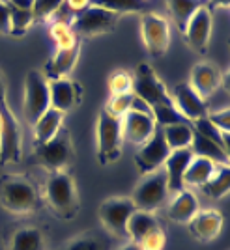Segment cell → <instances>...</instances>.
<instances>
[{
  "label": "cell",
  "instance_id": "1",
  "mask_svg": "<svg viewBox=\"0 0 230 250\" xmlns=\"http://www.w3.org/2000/svg\"><path fill=\"white\" fill-rule=\"evenodd\" d=\"M0 204L15 215H32L38 213L45 202L40 188L28 177L8 174L0 177Z\"/></svg>",
  "mask_w": 230,
  "mask_h": 250
},
{
  "label": "cell",
  "instance_id": "2",
  "mask_svg": "<svg viewBox=\"0 0 230 250\" xmlns=\"http://www.w3.org/2000/svg\"><path fill=\"white\" fill-rule=\"evenodd\" d=\"M28 161H30V165L42 167L49 174L69 172L75 161V149L69 131L66 127H60V131L52 136L51 140H47L43 144H36Z\"/></svg>",
  "mask_w": 230,
  "mask_h": 250
},
{
  "label": "cell",
  "instance_id": "3",
  "mask_svg": "<svg viewBox=\"0 0 230 250\" xmlns=\"http://www.w3.org/2000/svg\"><path fill=\"white\" fill-rule=\"evenodd\" d=\"M43 202L60 220H71L81 211L79 192L69 172H52L45 181Z\"/></svg>",
  "mask_w": 230,
  "mask_h": 250
},
{
  "label": "cell",
  "instance_id": "4",
  "mask_svg": "<svg viewBox=\"0 0 230 250\" xmlns=\"http://www.w3.org/2000/svg\"><path fill=\"white\" fill-rule=\"evenodd\" d=\"M0 120H2V136H0V167L19 163L23 157V133L17 118L8 104V84L0 71Z\"/></svg>",
  "mask_w": 230,
  "mask_h": 250
},
{
  "label": "cell",
  "instance_id": "5",
  "mask_svg": "<svg viewBox=\"0 0 230 250\" xmlns=\"http://www.w3.org/2000/svg\"><path fill=\"white\" fill-rule=\"evenodd\" d=\"M95 138H97V161L101 167L113 165L122 155V118H116L105 108L99 110L95 124Z\"/></svg>",
  "mask_w": 230,
  "mask_h": 250
},
{
  "label": "cell",
  "instance_id": "6",
  "mask_svg": "<svg viewBox=\"0 0 230 250\" xmlns=\"http://www.w3.org/2000/svg\"><path fill=\"white\" fill-rule=\"evenodd\" d=\"M133 95L138 97L140 101L150 106H163V104H172L170 94L167 92L165 84L161 83V79L157 77V73L154 71V67L150 63H138L133 75Z\"/></svg>",
  "mask_w": 230,
  "mask_h": 250
},
{
  "label": "cell",
  "instance_id": "7",
  "mask_svg": "<svg viewBox=\"0 0 230 250\" xmlns=\"http://www.w3.org/2000/svg\"><path fill=\"white\" fill-rule=\"evenodd\" d=\"M129 198L133 200L137 209H142V211L156 213L159 208H163L168 198L165 170H156L152 174H146L138 181V185Z\"/></svg>",
  "mask_w": 230,
  "mask_h": 250
},
{
  "label": "cell",
  "instance_id": "8",
  "mask_svg": "<svg viewBox=\"0 0 230 250\" xmlns=\"http://www.w3.org/2000/svg\"><path fill=\"white\" fill-rule=\"evenodd\" d=\"M135 204L129 196H113L101 202L99 206V220L105 231L115 239H127V220L135 211Z\"/></svg>",
  "mask_w": 230,
  "mask_h": 250
},
{
  "label": "cell",
  "instance_id": "9",
  "mask_svg": "<svg viewBox=\"0 0 230 250\" xmlns=\"http://www.w3.org/2000/svg\"><path fill=\"white\" fill-rule=\"evenodd\" d=\"M51 106V95H49V81L45 75L38 69H30L24 77V103L23 112L30 125Z\"/></svg>",
  "mask_w": 230,
  "mask_h": 250
},
{
  "label": "cell",
  "instance_id": "10",
  "mask_svg": "<svg viewBox=\"0 0 230 250\" xmlns=\"http://www.w3.org/2000/svg\"><path fill=\"white\" fill-rule=\"evenodd\" d=\"M120 15L111 13V11L97 8V6H90L84 11L73 15L69 19V26L75 32V36L83 38H94V36H101V34H109L116 28Z\"/></svg>",
  "mask_w": 230,
  "mask_h": 250
},
{
  "label": "cell",
  "instance_id": "11",
  "mask_svg": "<svg viewBox=\"0 0 230 250\" xmlns=\"http://www.w3.org/2000/svg\"><path fill=\"white\" fill-rule=\"evenodd\" d=\"M140 36L152 58H161L170 45V26L168 21L156 11H146L140 15Z\"/></svg>",
  "mask_w": 230,
  "mask_h": 250
},
{
  "label": "cell",
  "instance_id": "12",
  "mask_svg": "<svg viewBox=\"0 0 230 250\" xmlns=\"http://www.w3.org/2000/svg\"><path fill=\"white\" fill-rule=\"evenodd\" d=\"M168 153H170V147L165 142V136H163V129L161 125H157L154 135L148 138L142 146L137 149L135 153V165L137 170L146 176L152 174L156 170H161V167L165 165Z\"/></svg>",
  "mask_w": 230,
  "mask_h": 250
},
{
  "label": "cell",
  "instance_id": "13",
  "mask_svg": "<svg viewBox=\"0 0 230 250\" xmlns=\"http://www.w3.org/2000/svg\"><path fill=\"white\" fill-rule=\"evenodd\" d=\"M170 99H172V104L180 112V116L185 122H189V124H193V122H197L200 118L208 116V104H206V101L200 99L199 94L189 86V83L174 84Z\"/></svg>",
  "mask_w": 230,
  "mask_h": 250
},
{
  "label": "cell",
  "instance_id": "14",
  "mask_svg": "<svg viewBox=\"0 0 230 250\" xmlns=\"http://www.w3.org/2000/svg\"><path fill=\"white\" fill-rule=\"evenodd\" d=\"M211 24H213L211 11L206 6L199 8L193 13V17L189 19L187 26L184 30V36H185L187 45L195 52H199V54L206 52L209 45V38H211Z\"/></svg>",
  "mask_w": 230,
  "mask_h": 250
},
{
  "label": "cell",
  "instance_id": "15",
  "mask_svg": "<svg viewBox=\"0 0 230 250\" xmlns=\"http://www.w3.org/2000/svg\"><path fill=\"white\" fill-rule=\"evenodd\" d=\"M223 84V73L221 69L211 62H199L191 69V81L189 86L199 94L200 99H209Z\"/></svg>",
  "mask_w": 230,
  "mask_h": 250
},
{
  "label": "cell",
  "instance_id": "16",
  "mask_svg": "<svg viewBox=\"0 0 230 250\" xmlns=\"http://www.w3.org/2000/svg\"><path fill=\"white\" fill-rule=\"evenodd\" d=\"M49 95H51V106L60 112H69L83 101V88L77 81L69 79H56L49 81Z\"/></svg>",
  "mask_w": 230,
  "mask_h": 250
},
{
  "label": "cell",
  "instance_id": "17",
  "mask_svg": "<svg viewBox=\"0 0 230 250\" xmlns=\"http://www.w3.org/2000/svg\"><path fill=\"white\" fill-rule=\"evenodd\" d=\"M156 120L154 116L144 114V112H137V110H129L124 118H122V135L127 142L135 144V146H142L150 136L156 131Z\"/></svg>",
  "mask_w": 230,
  "mask_h": 250
},
{
  "label": "cell",
  "instance_id": "18",
  "mask_svg": "<svg viewBox=\"0 0 230 250\" xmlns=\"http://www.w3.org/2000/svg\"><path fill=\"white\" fill-rule=\"evenodd\" d=\"M223 215L215 209H204L199 211L193 219L189 220V231L197 241L209 243L219 237L221 229H223Z\"/></svg>",
  "mask_w": 230,
  "mask_h": 250
},
{
  "label": "cell",
  "instance_id": "19",
  "mask_svg": "<svg viewBox=\"0 0 230 250\" xmlns=\"http://www.w3.org/2000/svg\"><path fill=\"white\" fill-rule=\"evenodd\" d=\"M81 45L83 42H77L71 47L66 49H56L54 54L51 56V60L45 63V75L47 81H56V79H68V75L73 71L75 63L79 60L81 54Z\"/></svg>",
  "mask_w": 230,
  "mask_h": 250
},
{
  "label": "cell",
  "instance_id": "20",
  "mask_svg": "<svg viewBox=\"0 0 230 250\" xmlns=\"http://www.w3.org/2000/svg\"><path fill=\"white\" fill-rule=\"evenodd\" d=\"M193 159V151L191 149H172L168 153L167 161L163 165V170H165V176H167V187L168 192H180L184 190L185 185H184V174L187 170V165Z\"/></svg>",
  "mask_w": 230,
  "mask_h": 250
},
{
  "label": "cell",
  "instance_id": "21",
  "mask_svg": "<svg viewBox=\"0 0 230 250\" xmlns=\"http://www.w3.org/2000/svg\"><path fill=\"white\" fill-rule=\"evenodd\" d=\"M199 200L191 190H180L176 192V196L172 198V202L167 208V217L172 222L178 224H189V220L193 219L199 213Z\"/></svg>",
  "mask_w": 230,
  "mask_h": 250
},
{
  "label": "cell",
  "instance_id": "22",
  "mask_svg": "<svg viewBox=\"0 0 230 250\" xmlns=\"http://www.w3.org/2000/svg\"><path fill=\"white\" fill-rule=\"evenodd\" d=\"M115 237L103 231H84L54 250H115Z\"/></svg>",
  "mask_w": 230,
  "mask_h": 250
},
{
  "label": "cell",
  "instance_id": "23",
  "mask_svg": "<svg viewBox=\"0 0 230 250\" xmlns=\"http://www.w3.org/2000/svg\"><path fill=\"white\" fill-rule=\"evenodd\" d=\"M156 229H161V224L157 220L156 213H150V211L135 209L127 220V237L137 245Z\"/></svg>",
  "mask_w": 230,
  "mask_h": 250
},
{
  "label": "cell",
  "instance_id": "24",
  "mask_svg": "<svg viewBox=\"0 0 230 250\" xmlns=\"http://www.w3.org/2000/svg\"><path fill=\"white\" fill-rule=\"evenodd\" d=\"M64 116H66L64 112L49 106V108L36 120V124L32 125V127H34V144H43V142L51 140L52 136L60 131Z\"/></svg>",
  "mask_w": 230,
  "mask_h": 250
},
{
  "label": "cell",
  "instance_id": "25",
  "mask_svg": "<svg viewBox=\"0 0 230 250\" xmlns=\"http://www.w3.org/2000/svg\"><path fill=\"white\" fill-rule=\"evenodd\" d=\"M219 165H215L213 161H209L206 157L193 155L191 163L187 165V170L184 174V185L189 187H202L209 177L215 174Z\"/></svg>",
  "mask_w": 230,
  "mask_h": 250
},
{
  "label": "cell",
  "instance_id": "26",
  "mask_svg": "<svg viewBox=\"0 0 230 250\" xmlns=\"http://www.w3.org/2000/svg\"><path fill=\"white\" fill-rule=\"evenodd\" d=\"M189 149L193 151V155L206 157L209 161H213L215 165H229V151L225 147H221L219 144H215L213 140L197 133L195 129H193V142H191Z\"/></svg>",
  "mask_w": 230,
  "mask_h": 250
},
{
  "label": "cell",
  "instance_id": "27",
  "mask_svg": "<svg viewBox=\"0 0 230 250\" xmlns=\"http://www.w3.org/2000/svg\"><path fill=\"white\" fill-rule=\"evenodd\" d=\"M8 250H45L42 229L34 226L15 229L8 241Z\"/></svg>",
  "mask_w": 230,
  "mask_h": 250
},
{
  "label": "cell",
  "instance_id": "28",
  "mask_svg": "<svg viewBox=\"0 0 230 250\" xmlns=\"http://www.w3.org/2000/svg\"><path fill=\"white\" fill-rule=\"evenodd\" d=\"M202 6H206V0H167L168 13L182 34L185 30L189 19L193 17V13Z\"/></svg>",
  "mask_w": 230,
  "mask_h": 250
},
{
  "label": "cell",
  "instance_id": "29",
  "mask_svg": "<svg viewBox=\"0 0 230 250\" xmlns=\"http://www.w3.org/2000/svg\"><path fill=\"white\" fill-rule=\"evenodd\" d=\"M90 6H97L103 10L126 15V13H146L152 8V0H90Z\"/></svg>",
  "mask_w": 230,
  "mask_h": 250
},
{
  "label": "cell",
  "instance_id": "30",
  "mask_svg": "<svg viewBox=\"0 0 230 250\" xmlns=\"http://www.w3.org/2000/svg\"><path fill=\"white\" fill-rule=\"evenodd\" d=\"M165 142L168 144L170 151L172 149H187L193 142V127L189 122H178V124H170L161 127Z\"/></svg>",
  "mask_w": 230,
  "mask_h": 250
},
{
  "label": "cell",
  "instance_id": "31",
  "mask_svg": "<svg viewBox=\"0 0 230 250\" xmlns=\"http://www.w3.org/2000/svg\"><path fill=\"white\" fill-rule=\"evenodd\" d=\"M208 198L211 200H219L223 196L229 194V188H230V167L229 165H219L215 174L209 177L208 181L199 187Z\"/></svg>",
  "mask_w": 230,
  "mask_h": 250
},
{
  "label": "cell",
  "instance_id": "32",
  "mask_svg": "<svg viewBox=\"0 0 230 250\" xmlns=\"http://www.w3.org/2000/svg\"><path fill=\"white\" fill-rule=\"evenodd\" d=\"M32 22H34L32 10H19V8L10 6V36H15V38L24 36Z\"/></svg>",
  "mask_w": 230,
  "mask_h": 250
},
{
  "label": "cell",
  "instance_id": "33",
  "mask_svg": "<svg viewBox=\"0 0 230 250\" xmlns=\"http://www.w3.org/2000/svg\"><path fill=\"white\" fill-rule=\"evenodd\" d=\"M64 6V0H34L32 6V15H34V22L49 21L54 17L58 10Z\"/></svg>",
  "mask_w": 230,
  "mask_h": 250
},
{
  "label": "cell",
  "instance_id": "34",
  "mask_svg": "<svg viewBox=\"0 0 230 250\" xmlns=\"http://www.w3.org/2000/svg\"><path fill=\"white\" fill-rule=\"evenodd\" d=\"M109 90H111V95L129 94L133 90V75L124 71V69L115 71L109 77Z\"/></svg>",
  "mask_w": 230,
  "mask_h": 250
},
{
  "label": "cell",
  "instance_id": "35",
  "mask_svg": "<svg viewBox=\"0 0 230 250\" xmlns=\"http://www.w3.org/2000/svg\"><path fill=\"white\" fill-rule=\"evenodd\" d=\"M131 104H133V92L111 95V99H109V103L105 106V110L111 112L113 116H116V118H124L131 110Z\"/></svg>",
  "mask_w": 230,
  "mask_h": 250
},
{
  "label": "cell",
  "instance_id": "36",
  "mask_svg": "<svg viewBox=\"0 0 230 250\" xmlns=\"http://www.w3.org/2000/svg\"><path fill=\"white\" fill-rule=\"evenodd\" d=\"M165 241H167L165 239V231L161 228V229L152 231L150 235H146L144 239L138 243V247H140V250H163Z\"/></svg>",
  "mask_w": 230,
  "mask_h": 250
},
{
  "label": "cell",
  "instance_id": "37",
  "mask_svg": "<svg viewBox=\"0 0 230 250\" xmlns=\"http://www.w3.org/2000/svg\"><path fill=\"white\" fill-rule=\"evenodd\" d=\"M208 118L211 124L215 125L219 131H229L230 133V110L229 108H223V110H217V112H208Z\"/></svg>",
  "mask_w": 230,
  "mask_h": 250
},
{
  "label": "cell",
  "instance_id": "38",
  "mask_svg": "<svg viewBox=\"0 0 230 250\" xmlns=\"http://www.w3.org/2000/svg\"><path fill=\"white\" fill-rule=\"evenodd\" d=\"M0 34H10V6L0 0Z\"/></svg>",
  "mask_w": 230,
  "mask_h": 250
},
{
  "label": "cell",
  "instance_id": "39",
  "mask_svg": "<svg viewBox=\"0 0 230 250\" xmlns=\"http://www.w3.org/2000/svg\"><path fill=\"white\" fill-rule=\"evenodd\" d=\"M64 6L73 15H77V13L84 11L86 8H90V0H64Z\"/></svg>",
  "mask_w": 230,
  "mask_h": 250
},
{
  "label": "cell",
  "instance_id": "40",
  "mask_svg": "<svg viewBox=\"0 0 230 250\" xmlns=\"http://www.w3.org/2000/svg\"><path fill=\"white\" fill-rule=\"evenodd\" d=\"M229 6H230V0H206V8H208L209 11L219 10V8L229 10Z\"/></svg>",
  "mask_w": 230,
  "mask_h": 250
},
{
  "label": "cell",
  "instance_id": "41",
  "mask_svg": "<svg viewBox=\"0 0 230 250\" xmlns=\"http://www.w3.org/2000/svg\"><path fill=\"white\" fill-rule=\"evenodd\" d=\"M6 2L19 10H32V6H34V0H6Z\"/></svg>",
  "mask_w": 230,
  "mask_h": 250
},
{
  "label": "cell",
  "instance_id": "42",
  "mask_svg": "<svg viewBox=\"0 0 230 250\" xmlns=\"http://www.w3.org/2000/svg\"><path fill=\"white\" fill-rule=\"evenodd\" d=\"M115 250H140V247H138L137 243H133V241H127L122 247H116Z\"/></svg>",
  "mask_w": 230,
  "mask_h": 250
},
{
  "label": "cell",
  "instance_id": "43",
  "mask_svg": "<svg viewBox=\"0 0 230 250\" xmlns=\"http://www.w3.org/2000/svg\"><path fill=\"white\" fill-rule=\"evenodd\" d=\"M0 136H2V120H0Z\"/></svg>",
  "mask_w": 230,
  "mask_h": 250
}]
</instances>
